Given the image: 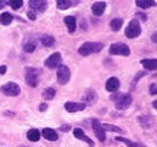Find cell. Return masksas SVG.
<instances>
[{"instance_id": "cell-30", "label": "cell", "mask_w": 157, "mask_h": 147, "mask_svg": "<svg viewBox=\"0 0 157 147\" xmlns=\"http://www.w3.org/2000/svg\"><path fill=\"white\" fill-rule=\"evenodd\" d=\"M150 88H151V91H150V92H151V94H153V96H155V94L157 93V85H156V83H152Z\"/></svg>"}, {"instance_id": "cell-26", "label": "cell", "mask_w": 157, "mask_h": 147, "mask_svg": "<svg viewBox=\"0 0 157 147\" xmlns=\"http://www.w3.org/2000/svg\"><path fill=\"white\" fill-rule=\"evenodd\" d=\"M42 44H43L44 47H50V45H53V44H54V37H52V36H44V37L42 38Z\"/></svg>"}, {"instance_id": "cell-13", "label": "cell", "mask_w": 157, "mask_h": 147, "mask_svg": "<svg viewBox=\"0 0 157 147\" xmlns=\"http://www.w3.org/2000/svg\"><path fill=\"white\" fill-rule=\"evenodd\" d=\"M74 136H75L76 138H78V140H82V141L87 142V143H88L91 147H93V142L91 141V138H90V137H87V136L83 134L82 129H78V127L74 129Z\"/></svg>"}, {"instance_id": "cell-32", "label": "cell", "mask_w": 157, "mask_h": 147, "mask_svg": "<svg viewBox=\"0 0 157 147\" xmlns=\"http://www.w3.org/2000/svg\"><path fill=\"white\" fill-rule=\"evenodd\" d=\"M28 17H29L31 20H34V18H36V13H34L33 11H28Z\"/></svg>"}, {"instance_id": "cell-12", "label": "cell", "mask_w": 157, "mask_h": 147, "mask_svg": "<svg viewBox=\"0 0 157 147\" xmlns=\"http://www.w3.org/2000/svg\"><path fill=\"white\" fill-rule=\"evenodd\" d=\"M120 86V81L117 78V77H109L105 82V89L109 91V92H115L118 91Z\"/></svg>"}, {"instance_id": "cell-9", "label": "cell", "mask_w": 157, "mask_h": 147, "mask_svg": "<svg viewBox=\"0 0 157 147\" xmlns=\"http://www.w3.org/2000/svg\"><path fill=\"white\" fill-rule=\"evenodd\" d=\"M92 129H93V131H94L96 137H97L101 142H103V141L105 140V131L103 130V127H102V125H101V123H99L98 120H96V119L92 120Z\"/></svg>"}, {"instance_id": "cell-24", "label": "cell", "mask_w": 157, "mask_h": 147, "mask_svg": "<svg viewBox=\"0 0 157 147\" xmlns=\"http://www.w3.org/2000/svg\"><path fill=\"white\" fill-rule=\"evenodd\" d=\"M101 125H102V127H103V130H104V131H105V130H108V131H114V132H120V134H123V132H124L120 127L114 126V125H110V124H101Z\"/></svg>"}, {"instance_id": "cell-2", "label": "cell", "mask_w": 157, "mask_h": 147, "mask_svg": "<svg viewBox=\"0 0 157 147\" xmlns=\"http://www.w3.org/2000/svg\"><path fill=\"white\" fill-rule=\"evenodd\" d=\"M112 98L115 102L117 109H120V110H124V109L129 108L130 104H131V102H132L131 96L128 94V93H120V94H118L115 97H112Z\"/></svg>"}, {"instance_id": "cell-18", "label": "cell", "mask_w": 157, "mask_h": 147, "mask_svg": "<svg viewBox=\"0 0 157 147\" xmlns=\"http://www.w3.org/2000/svg\"><path fill=\"white\" fill-rule=\"evenodd\" d=\"M96 99H97L96 92H94L93 89H88V91L86 92V94H85V100H86L88 104H93V103L96 102Z\"/></svg>"}, {"instance_id": "cell-11", "label": "cell", "mask_w": 157, "mask_h": 147, "mask_svg": "<svg viewBox=\"0 0 157 147\" xmlns=\"http://www.w3.org/2000/svg\"><path fill=\"white\" fill-rule=\"evenodd\" d=\"M65 109L69 111V113H75V111H81L86 108V104L85 103H75V102H66L65 103Z\"/></svg>"}, {"instance_id": "cell-36", "label": "cell", "mask_w": 157, "mask_h": 147, "mask_svg": "<svg viewBox=\"0 0 157 147\" xmlns=\"http://www.w3.org/2000/svg\"><path fill=\"white\" fill-rule=\"evenodd\" d=\"M152 105H153V108H156V107H157V102H156V100H155V102H153V103H152Z\"/></svg>"}, {"instance_id": "cell-29", "label": "cell", "mask_w": 157, "mask_h": 147, "mask_svg": "<svg viewBox=\"0 0 157 147\" xmlns=\"http://www.w3.org/2000/svg\"><path fill=\"white\" fill-rule=\"evenodd\" d=\"M115 140H117V141H120V142H124V143L128 145L129 147H136V146H137V143L131 142L130 140H128V138H125V137H117Z\"/></svg>"}, {"instance_id": "cell-4", "label": "cell", "mask_w": 157, "mask_h": 147, "mask_svg": "<svg viewBox=\"0 0 157 147\" xmlns=\"http://www.w3.org/2000/svg\"><path fill=\"white\" fill-rule=\"evenodd\" d=\"M141 33V26L137 20H131L128 27L125 28V36L128 38H136Z\"/></svg>"}, {"instance_id": "cell-14", "label": "cell", "mask_w": 157, "mask_h": 147, "mask_svg": "<svg viewBox=\"0 0 157 147\" xmlns=\"http://www.w3.org/2000/svg\"><path fill=\"white\" fill-rule=\"evenodd\" d=\"M105 6H107V4L103 2V1L94 2V4L92 5V12H93V15H96V16H101V15L103 13V11L105 10Z\"/></svg>"}, {"instance_id": "cell-6", "label": "cell", "mask_w": 157, "mask_h": 147, "mask_svg": "<svg viewBox=\"0 0 157 147\" xmlns=\"http://www.w3.org/2000/svg\"><path fill=\"white\" fill-rule=\"evenodd\" d=\"M109 51L113 55H123V56L130 55V48L124 43H113L109 48Z\"/></svg>"}, {"instance_id": "cell-31", "label": "cell", "mask_w": 157, "mask_h": 147, "mask_svg": "<svg viewBox=\"0 0 157 147\" xmlns=\"http://www.w3.org/2000/svg\"><path fill=\"white\" fill-rule=\"evenodd\" d=\"M60 130L64 131V132H65V131H69V130H70V125H61V126H60Z\"/></svg>"}, {"instance_id": "cell-33", "label": "cell", "mask_w": 157, "mask_h": 147, "mask_svg": "<svg viewBox=\"0 0 157 147\" xmlns=\"http://www.w3.org/2000/svg\"><path fill=\"white\" fill-rule=\"evenodd\" d=\"M5 72H6V66H5V65H1V66H0V74L4 75Z\"/></svg>"}, {"instance_id": "cell-22", "label": "cell", "mask_w": 157, "mask_h": 147, "mask_svg": "<svg viewBox=\"0 0 157 147\" xmlns=\"http://www.w3.org/2000/svg\"><path fill=\"white\" fill-rule=\"evenodd\" d=\"M72 5H74V2L69 1V0H58V2H56L58 9H60V10H66V9L71 7Z\"/></svg>"}, {"instance_id": "cell-17", "label": "cell", "mask_w": 157, "mask_h": 147, "mask_svg": "<svg viewBox=\"0 0 157 147\" xmlns=\"http://www.w3.org/2000/svg\"><path fill=\"white\" fill-rule=\"evenodd\" d=\"M141 65L146 70H155L157 67V60L156 59H144V60H141Z\"/></svg>"}, {"instance_id": "cell-21", "label": "cell", "mask_w": 157, "mask_h": 147, "mask_svg": "<svg viewBox=\"0 0 157 147\" xmlns=\"http://www.w3.org/2000/svg\"><path fill=\"white\" fill-rule=\"evenodd\" d=\"M12 15L10 13V12H2L1 15H0V22L2 23V24H10L11 22H12Z\"/></svg>"}, {"instance_id": "cell-25", "label": "cell", "mask_w": 157, "mask_h": 147, "mask_svg": "<svg viewBox=\"0 0 157 147\" xmlns=\"http://www.w3.org/2000/svg\"><path fill=\"white\" fill-rule=\"evenodd\" d=\"M42 96H43L44 99H53L54 96H55V89H53V88H45L43 91V94Z\"/></svg>"}, {"instance_id": "cell-20", "label": "cell", "mask_w": 157, "mask_h": 147, "mask_svg": "<svg viewBox=\"0 0 157 147\" xmlns=\"http://www.w3.org/2000/svg\"><path fill=\"white\" fill-rule=\"evenodd\" d=\"M136 5L141 9H148V7H152L156 5V2L153 0H137L136 1Z\"/></svg>"}, {"instance_id": "cell-19", "label": "cell", "mask_w": 157, "mask_h": 147, "mask_svg": "<svg viewBox=\"0 0 157 147\" xmlns=\"http://www.w3.org/2000/svg\"><path fill=\"white\" fill-rule=\"evenodd\" d=\"M39 137H40V134H39V131H38L37 129H31V130L27 132V138H28L29 141H32V142L38 141Z\"/></svg>"}, {"instance_id": "cell-27", "label": "cell", "mask_w": 157, "mask_h": 147, "mask_svg": "<svg viewBox=\"0 0 157 147\" xmlns=\"http://www.w3.org/2000/svg\"><path fill=\"white\" fill-rule=\"evenodd\" d=\"M22 0H10V1H7L6 2V5H10L13 10H17V9H20L21 6H22Z\"/></svg>"}, {"instance_id": "cell-15", "label": "cell", "mask_w": 157, "mask_h": 147, "mask_svg": "<svg viewBox=\"0 0 157 147\" xmlns=\"http://www.w3.org/2000/svg\"><path fill=\"white\" fill-rule=\"evenodd\" d=\"M42 135H43L44 138H47V140H49V141H56V140H58V134H56L53 129H49V127L43 129Z\"/></svg>"}, {"instance_id": "cell-3", "label": "cell", "mask_w": 157, "mask_h": 147, "mask_svg": "<svg viewBox=\"0 0 157 147\" xmlns=\"http://www.w3.org/2000/svg\"><path fill=\"white\" fill-rule=\"evenodd\" d=\"M40 71L36 67H27L26 69V83L31 87H36L39 81Z\"/></svg>"}, {"instance_id": "cell-16", "label": "cell", "mask_w": 157, "mask_h": 147, "mask_svg": "<svg viewBox=\"0 0 157 147\" xmlns=\"http://www.w3.org/2000/svg\"><path fill=\"white\" fill-rule=\"evenodd\" d=\"M64 22H65V24H66L69 32H70V33H74L75 29H76V18H75L74 16H66V17L64 18Z\"/></svg>"}, {"instance_id": "cell-34", "label": "cell", "mask_w": 157, "mask_h": 147, "mask_svg": "<svg viewBox=\"0 0 157 147\" xmlns=\"http://www.w3.org/2000/svg\"><path fill=\"white\" fill-rule=\"evenodd\" d=\"M45 109H47V104H40L39 105V110L40 111H45Z\"/></svg>"}, {"instance_id": "cell-35", "label": "cell", "mask_w": 157, "mask_h": 147, "mask_svg": "<svg viewBox=\"0 0 157 147\" xmlns=\"http://www.w3.org/2000/svg\"><path fill=\"white\" fill-rule=\"evenodd\" d=\"M5 5H6V2H2V1H0V10H1V9H2Z\"/></svg>"}, {"instance_id": "cell-8", "label": "cell", "mask_w": 157, "mask_h": 147, "mask_svg": "<svg viewBox=\"0 0 157 147\" xmlns=\"http://www.w3.org/2000/svg\"><path fill=\"white\" fill-rule=\"evenodd\" d=\"M60 62H61V54L54 53L49 58H47V60L44 61V65L49 69H55V67L60 66Z\"/></svg>"}, {"instance_id": "cell-1", "label": "cell", "mask_w": 157, "mask_h": 147, "mask_svg": "<svg viewBox=\"0 0 157 147\" xmlns=\"http://www.w3.org/2000/svg\"><path fill=\"white\" fill-rule=\"evenodd\" d=\"M102 48H103L102 43H98V42H86V43H83L78 48V54H81L82 56H87V55H91L93 53L101 51Z\"/></svg>"}, {"instance_id": "cell-23", "label": "cell", "mask_w": 157, "mask_h": 147, "mask_svg": "<svg viewBox=\"0 0 157 147\" xmlns=\"http://www.w3.org/2000/svg\"><path fill=\"white\" fill-rule=\"evenodd\" d=\"M123 26V20L121 18H114L110 21V28L113 31H119Z\"/></svg>"}, {"instance_id": "cell-5", "label": "cell", "mask_w": 157, "mask_h": 147, "mask_svg": "<svg viewBox=\"0 0 157 147\" xmlns=\"http://www.w3.org/2000/svg\"><path fill=\"white\" fill-rule=\"evenodd\" d=\"M0 91H1L5 96H9V97H16V96L20 94L21 88H20V86H18L17 83H15V82H7V83H5V85L1 86Z\"/></svg>"}, {"instance_id": "cell-28", "label": "cell", "mask_w": 157, "mask_h": 147, "mask_svg": "<svg viewBox=\"0 0 157 147\" xmlns=\"http://www.w3.org/2000/svg\"><path fill=\"white\" fill-rule=\"evenodd\" d=\"M23 49H25V51H26V53H32V51L36 49V44H34V42H32V40L27 42V43L25 44Z\"/></svg>"}, {"instance_id": "cell-7", "label": "cell", "mask_w": 157, "mask_h": 147, "mask_svg": "<svg viewBox=\"0 0 157 147\" xmlns=\"http://www.w3.org/2000/svg\"><path fill=\"white\" fill-rule=\"evenodd\" d=\"M56 77H58V83L60 85H65L69 82L70 80V70L67 66L65 65H60L58 66V70H56Z\"/></svg>"}, {"instance_id": "cell-10", "label": "cell", "mask_w": 157, "mask_h": 147, "mask_svg": "<svg viewBox=\"0 0 157 147\" xmlns=\"http://www.w3.org/2000/svg\"><path fill=\"white\" fill-rule=\"evenodd\" d=\"M28 5L33 12H43L47 7V1H44V0H29Z\"/></svg>"}]
</instances>
